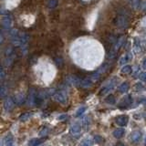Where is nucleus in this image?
<instances>
[{"label":"nucleus","instance_id":"obj_5","mask_svg":"<svg viewBox=\"0 0 146 146\" xmlns=\"http://www.w3.org/2000/svg\"><path fill=\"white\" fill-rule=\"evenodd\" d=\"M14 106H15V104H14V102L12 99H8L6 100V102L4 104V108L6 110V111L9 112L11 111L12 110L14 109Z\"/></svg>","mask_w":146,"mask_h":146},{"label":"nucleus","instance_id":"obj_25","mask_svg":"<svg viewBox=\"0 0 146 146\" xmlns=\"http://www.w3.org/2000/svg\"><path fill=\"white\" fill-rule=\"evenodd\" d=\"M145 144H146V139H145Z\"/></svg>","mask_w":146,"mask_h":146},{"label":"nucleus","instance_id":"obj_21","mask_svg":"<svg viewBox=\"0 0 146 146\" xmlns=\"http://www.w3.org/2000/svg\"><path fill=\"white\" fill-rule=\"evenodd\" d=\"M143 68H146V59H144L143 62Z\"/></svg>","mask_w":146,"mask_h":146},{"label":"nucleus","instance_id":"obj_22","mask_svg":"<svg viewBox=\"0 0 146 146\" xmlns=\"http://www.w3.org/2000/svg\"><path fill=\"white\" fill-rule=\"evenodd\" d=\"M4 145V139H0V146Z\"/></svg>","mask_w":146,"mask_h":146},{"label":"nucleus","instance_id":"obj_16","mask_svg":"<svg viewBox=\"0 0 146 146\" xmlns=\"http://www.w3.org/2000/svg\"><path fill=\"white\" fill-rule=\"evenodd\" d=\"M85 111H86V107H80V108L77 111L75 116H76V117H80V116H81L82 114H83V113L85 112Z\"/></svg>","mask_w":146,"mask_h":146},{"label":"nucleus","instance_id":"obj_7","mask_svg":"<svg viewBox=\"0 0 146 146\" xmlns=\"http://www.w3.org/2000/svg\"><path fill=\"white\" fill-rule=\"evenodd\" d=\"M141 136V134L140 131H133L131 134V141L133 143H138V141H140Z\"/></svg>","mask_w":146,"mask_h":146},{"label":"nucleus","instance_id":"obj_6","mask_svg":"<svg viewBox=\"0 0 146 146\" xmlns=\"http://www.w3.org/2000/svg\"><path fill=\"white\" fill-rule=\"evenodd\" d=\"M45 139H38V138H33L29 141V146H38L44 143Z\"/></svg>","mask_w":146,"mask_h":146},{"label":"nucleus","instance_id":"obj_10","mask_svg":"<svg viewBox=\"0 0 146 146\" xmlns=\"http://www.w3.org/2000/svg\"><path fill=\"white\" fill-rule=\"evenodd\" d=\"M128 89H129V84H128V82H123V83L119 87V91L121 93H124L128 90Z\"/></svg>","mask_w":146,"mask_h":146},{"label":"nucleus","instance_id":"obj_15","mask_svg":"<svg viewBox=\"0 0 146 146\" xmlns=\"http://www.w3.org/2000/svg\"><path fill=\"white\" fill-rule=\"evenodd\" d=\"M94 141L97 143H104V139L102 138V136H100V135H96L94 137Z\"/></svg>","mask_w":146,"mask_h":146},{"label":"nucleus","instance_id":"obj_9","mask_svg":"<svg viewBox=\"0 0 146 146\" xmlns=\"http://www.w3.org/2000/svg\"><path fill=\"white\" fill-rule=\"evenodd\" d=\"M124 133H125V130L122 129V128H120V129H117V130L114 131L112 134L116 139H120L123 135H124Z\"/></svg>","mask_w":146,"mask_h":146},{"label":"nucleus","instance_id":"obj_24","mask_svg":"<svg viewBox=\"0 0 146 146\" xmlns=\"http://www.w3.org/2000/svg\"><path fill=\"white\" fill-rule=\"evenodd\" d=\"M83 1H89V0H83Z\"/></svg>","mask_w":146,"mask_h":146},{"label":"nucleus","instance_id":"obj_19","mask_svg":"<svg viewBox=\"0 0 146 146\" xmlns=\"http://www.w3.org/2000/svg\"><path fill=\"white\" fill-rule=\"evenodd\" d=\"M140 79H141V81L146 82V72H143V74H141Z\"/></svg>","mask_w":146,"mask_h":146},{"label":"nucleus","instance_id":"obj_12","mask_svg":"<svg viewBox=\"0 0 146 146\" xmlns=\"http://www.w3.org/2000/svg\"><path fill=\"white\" fill-rule=\"evenodd\" d=\"M31 116H32V113H30V112H26V113H23L22 115L19 117V120H20L21 121H26L29 120V119Z\"/></svg>","mask_w":146,"mask_h":146},{"label":"nucleus","instance_id":"obj_17","mask_svg":"<svg viewBox=\"0 0 146 146\" xmlns=\"http://www.w3.org/2000/svg\"><path fill=\"white\" fill-rule=\"evenodd\" d=\"M121 72L124 73V74H129V73L131 72V68L130 66H126L121 70Z\"/></svg>","mask_w":146,"mask_h":146},{"label":"nucleus","instance_id":"obj_3","mask_svg":"<svg viewBox=\"0 0 146 146\" xmlns=\"http://www.w3.org/2000/svg\"><path fill=\"white\" fill-rule=\"evenodd\" d=\"M70 133L74 136H79L81 133V125L80 123H74L70 127Z\"/></svg>","mask_w":146,"mask_h":146},{"label":"nucleus","instance_id":"obj_8","mask_svg":"<svg viewBox=\"0 0 146 146\" xmlns=\"http://www.w3.org/2000/svg\"><path fill=\"white\" fill-rule=\"evenodd\" d=\"M29 106H35L36 105V93L32 90V92L29 94Z\"/></svg>","mask_w":146,"mask_h":146},{"label":"nucleus","instance_id":"obj_1","mask_svg":"<svg viewBox=\"0 0 146 146\" xmlns=\"http://www.w3.org/2000/svg\"><path fill=\"white\" fill-rule=\"evenodd\" d=\"M53 99L56 100L57 102L61 103V104H65L67 102V96L64 92H61V91L55 93L53 95Z\"/></svg>","mask_w":146,"mask_h":146},{"label":"nucleus","instance_id":"obj_13","mask_svg":"<svg viewBox=\"0 0 146 146\" xmlns=\"http://www.w3.org/2000/svg\"><path fill=\"white\" fill-rule=\"evenodd\" d=\"M115 97L112 95V94H111V95H109L108 97L106 98V102L107 103H109V104H114L115 103Z\"/></svg>","mask_w":146,"mask_h":146},{"label":"nucleus","instance_id":"obj_18","mask_svg":"<svg viewBox=\"0 0 146 146\" xmlns=\"http://www.w3.org/2000/svg\"><path fill=\"white\" fill-rule=\"evenodd\" d=\"M48 128H44L43 131H39V135L40 136H45L46 134L48 133Z\"/></svg>","mask_w":146,"mask_h":146},{"label":"nucleus","instance_id":"obj_20","mask_svg":"<svg viewBox=\"0 0 146 146\" xmlns=\"http://www.w3.org/2000/svg\"><path fill=\"white\" fill-rule=\"evenodd\" d=\"M67 118V115L66 114H63V115H60V116H58V120L59 121H62V120H65V119Z\"/></svg>","mask_w":146,"mask_h":146},{"label":"nucleus","instance_id":"obj_4","mask_svg":"<svg viewBox=\"0 0 146 146\" xmlns=\"http://www.w3.org/2000/svg\"><path fill=\"white\" fill-rule=\"evenodd\" d=\"M131 102H132V100H131V96H126V97H124L121 100L120 104H119V107L120 108H126V107L129 106V105H131Z\"/></svg>","mask_w":146,"mask_h":146},{"label":"nucleus","instance_id":"obj_2","mask_svg":"<svg viewBox=\"0 0 146 146\" xmlns=\"http://www.w3.org/2000/svg\"><path fill=\"white\" fill-rule=\"evenodd\" d=\"M128 121H129V116H127V115H120V116H117L115 119L116 124L121 127L126 126Z\"/></svg>","mask_w":146,"mask_h":146},{"label":"nucleus","instance_id":"obj_14","mask_svg":"<svg viewBox=\"0 0 146 146\" xmlns=\"http://www.w3.org/2000/svg\"><path fill=\"white\" fill-rule=\"evenodd\" d=\"M91 85H92V82L90 80H85L82 81V83H81V86L83 87V88H90Z\"/></svg>","mask_w":146,"mask_h":146},{"label":"nucleus","instance_id":"obj_11","mask_svg":"<svg viewBox=\"0 0 146 146\" xmlns=\"http://www.w3.org/2000/svg\"><path fill=\"white\" fill-rule=\"evenodd\" d=\"M92 144H93L92 140L90 138H86L81 141L80 146H92Z\"/></svg>","mask_w":146,"mask_h":146},{"label":"nucleus","instance_id":"obj_23","mask_svg":"<svg viewBox=\"0 0 146 146\" xmlns=\"http://www.w3.org/2000/svg\"><path fill=\"white\" fill-rule=\"evenodd\" d=\"M115 146H125V145L123 144L122 143H117V144H116Z\"/></svg>","mask_w":146,"mask_h":146}]
</instances>
